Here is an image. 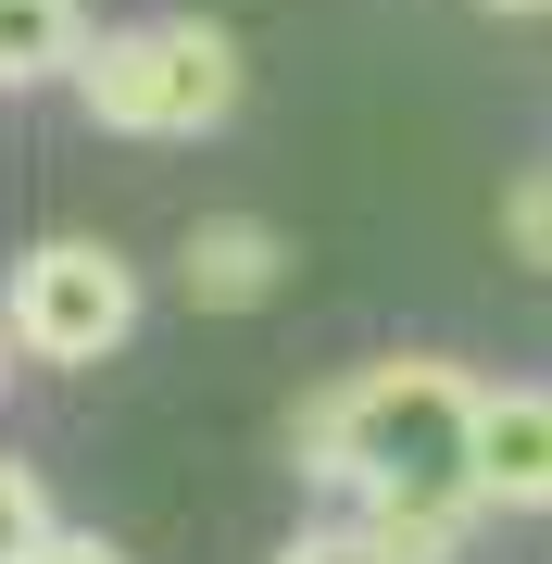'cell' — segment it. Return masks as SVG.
<instances>
[{
    "mask_svg": "<svg viewBox=\"0 0 552 564\" xmlns=\"http://www.w3.org/2000/svg\"><path fill=\"white\" fill-rule=\"evenodd\" d=\"M477 414H490V389L465 377V364L440 351H389V364H351L327 377L302 414H289V464L327 489H365V527L402 564H452L477 514Z\"/></svg>",
    "mask_w": 552,
    "mask_h": 564,
    "instance_id": "obj_1",
    "label": "cell"
},
{
    "mask_svg": "<svg viewBox=\"0 0 552 564\" xmlns=\"http://www.w3.org/2000/svg\"><path fill=\"white\" fill-rule=\"evenodd\" d=\"M76 88L113 139H214L239 113V39L214 13H151V25H113L76 63Z\"/></svg>",
    "mask_w": 552,
    "mask_h": 564,
    "instance_id": "obj_2",
    "label": "cell"
},
{
    "mask_svg": "<svg viewBox=\"0 0 552 564\" xmlns=\"http://www.w3.org/2000/svg\"><path fill=\"white\" fill-rule=\"evenodd\" d=\"M126 326H139V276H126V251H101V239H39V251L13 263V351H25V364L88 377L101 351H126Z\"/></svg>",
    "mask_w": 552,
    "mask_h": 564,
    "instance_id": "obj_3",
    "label": "cell"
},
{
    "mask_svg": "<svg viewBox=\"0 0 552 564\" xmlns=\"http://www.w3.org/2000/svg\"><path fill=\"white\" fill-rule=\"evenodd\" d=\"M176 289H188L202 314H251V302L289 289V239H277L264 214H202V226L176 239Z\"/></svg>",
    "mask_w": 552,
    "mask_h": 564,
    "instance_id": "obj_4",
    "label": "cell"
},
{
    "mask_svg": "<svg viewBox=\"0 0 552 564\" xmlns=\"http://www.w3.org/2000/svg\"><path fill=\"white\" fill-rule=\"evenodd\" d=\"M477 502L490 514H552V389L540 377L490 389V414H477Z\"/></svg>",
    "mask_w": 552,
    "mask_h": 564,
    "instance_id": "obj_5",
    "label": "cell"
},
{
    "mask_svg": "<svg viewBox=\"0 0 552 564\" xmlns=\"http://www.w3.org/2000/svg\"><path fill=\"white\" fill-rule=\"evenodd\" d=\"M88 51H101L88 39V0H0V76L13 88H63Z\"/></svg>",
    "mask_w": 552,
    "mask_h": 564,
    "instance_id": "obj_6",
    "label": "cell"
},
{
    "mask_svg": "<svg viewBox=\"0 0 552 564\" xmlns=\"http://www.w3.org/2000/svg\"><path fill=\"white\" fill-rule=\"evenodd\" d=\"M502 251H515V263H540V276H552V163H540V176H515V188H502Z\"/></svg>",
    "mask_w": 552,
    "mask_h": 564,
    "instance_id": "obj_7",
    "label": "cell"
},
{
    "mask_svg": "<svg viewBox=\"0 0 552 564\" xmlns=\"http://www.w3.org/2000/svg\"><path fill=\"white\" fill-rule=\"evenodd\" d=\"M0 527H13V552L63 540V527H51V477H39V464H0Z\"/></svg>",
    "mask_w": 552,
    "mask_h": 564,
    "instance_id": "obj_8",
    "label": "cell"
},
{
    "mask_svg": "<svg viewBox=\"0 0 552 564\" xmlns=\"http://www.w3.org/2000/svg\"><path fill=\"white\" fill-rule=\"evenodd\" d=\"M277 564H402V552H389L377 527H302V540H289Z\"/></svg>",
    "mask_w": 552,
    "mask_h": 564,
    "instance_id": "obj_9",
    "label": "cell"
},
{
    "mask_svg": "<svg viewBox=\"0 0 552 564\" xmlns=\"http://www.w3.org/2000/svg\"><path fill=\"white\" fill-rule=\"evenodd\" d=\"M13 564H126L113 540H88V527H63V540H39V552H13Z\"/></svg>",
    "mask_w": 552,
    "mask_h": 564,
    "instance_id": "obj_10",
    "label": "cell"
},
{
    "mask_svg": "<svg viewBox=\"0 0 552 564\" xmlns=\"http://www.w3.org/2000/svg\"><path fill=\"white\" fill-rule=\"evenodd\" d=\"M477 13H552V0H477Z\"/></svg>",
    "mask_w": 552,
    "mask_h": 564,
    "instance_id": "obj_11",
    "label": "cell"
}]
</instances>
